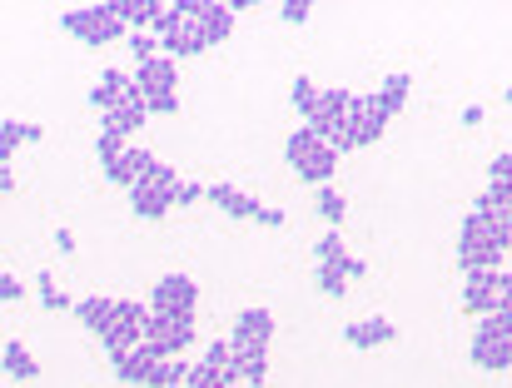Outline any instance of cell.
I'll use <instances>...</instances> for the list:
<instances>
[{
    "mask_svg": "<svg viewBox=\"0 0 512 388\" xmlns=\"http://www.w3.org/2000/svg\"><path fill=\"white\" fill-rule=\"evenodd\" d=\"M353 90H319V105H314V115L304 120L319 140H334L343 130V120H348V110H353Z\"/></svg>",
    "mask_w": 512,
    "mask_h": 388,
    "instance_id": "cell-9",
    "label": "cell"
},
{
    "mask_svg": "<svg viewBox=\"0 0 512 388\" xmlns=\"http://www.w3.org/2000/svg\"><path fill=\"white\" fill-rule=\"evenodd\" d=\"M408 95H413V75H408V70H393V75H383V85L368 95V105H373L378 120H393L398 110H408Z\"/></svg>",
    "mask_w": 512,
    "mask_h": 388,
    "instance_id": "cell-13",
    "label": "cell"
},
{
    "mask_svg": "<svg viewBox=\"0 0 512 388\" xmlns=\"http://www.w3.org/2000/svg\"><path fill=\"white\" fill-rule=\"evenodd\" d=\"M383 130H388V120H378L373 115V105H368V95H358L353 100V110H348V120H343V130L329 140L334 150H339V160L348 150H368V145H378L383 140Z\"/></svg>",
    "mask_w": 512,
    "mask_h": 388,
    "instance_id": "cell-5",
    "label": "cell"
},
{
    "mask_svg": "<svg viewBox=\"0 0 512 388\" xmlns=\"http://www.w3.org/2000/svg\"><path fill=\"white\" fill-rule=\"evenodd\" d=\"M468 359H473V369H483V374H508L512 369V339H478V334H473Z\"/></svg>",
    "mask_w": 512,
    "mask_h": 388,
    "instance_id": "cell-19",
    "label": "cell"
},
{
    "mask_svg": "<svg viewBox=\"0 0 512 388\" xmlns=\"http://www.w3.org/2000/svg\"><path fill=\"white\" fill-rule=\"evenodd\" d=\"M483 115H488L483 105H468V110H463V125H468V130H478V125H483Z\"/></svg>",
    "mask_w": 512,
    "mask_h": 388,
    "instance_id": "cell-45",
    "label": "cell"
},
{
    "mask_svg": "<svg viewBox=\"0 0 512 388\" xmlns=\"http://www.w3.org/2000/svg\"><path fill=\"white\" fill-rule=\"evenodd\" d=\"M498 309H512V269L498 274Z\"/></svg>",
    "mask_w": 512,
    "mask_h": 388,
    "instance_id": "cell-43",
    "label": "cell"
},
{
    "mask_svg": "<svg viewBox=\"0 0 512 388\" xmlns=\"http://www.w3.org/2000/svg\"><path fill=\"white\" fill-rule=\"evenodd\" d=\"M130 85H135V80H130V70H105V75L90 85V110L110 115V110H115V105L130 95Z\"/></svg>",
    "mask_w": 512,
    "mask_h": 388,
    "instance_id": "cell-18",
    "label": "cell"
},
{
    "mask_svg": "<svg viewBox=\"0 0 512 388\" xmlns=\"http://www.w3.org/2000/svg\"><path fill=\"white\" fill-rule=\"evenodd\" d=\"M189 374H194V364H189V359H165V364L155 369L150 388H184L189 384Z\"/></svg>",
    "mask_w": 512,
    "mask_h": 388,
    "instance_id": "cell-31",
    "label": "cell"
},
{
    "mask_svg": "<svg viewBox=\"0 0 512 388\" xmlns=\"http://www.w3.org/2000/svg\"><path fill=\"white\" fill-rule=\"evenodd\" d=\"M478 214H493V219H503L512 224V185H488V190L478 194V204H473Z\"/></svg>",
    "mask_w": 512,
    "mask_h": 388,
    "instance_id": "cell-28",
    "label": "cell"
},
{
    "mask_svg": "<svg viewBox=\"0 0 512 388\" xmlns=\"http://www.w3.org/2000/svg\"><path fill=\"white\" fill-rule=\"evenodd\" d=\"M35 294H40V309H50V314H75V299L55 284V274L50 269H40V279H35Z\"/></svg>",
    "mask_w": 512,
    "mask_h": 388,
    "instance_id": "cell-27",
    "label": "cell"
},
{
    "mask_svg": "<svg viewBox=\"0 0 512 388\" xmlns=\"http://www.w3.org/2000/svg\"><path fill=\"white\" fill-rule=\"evenodd\" d=\"M274 309H239L234 314V329H229V344H234V354H269V344H274Z\"/></svg>",
    "mask_w": 512,
    "mask_h": 388,
    "instance_id": "cell-6",
    "label": "cell"
},
{
    "mask_svg": "<svg viewBox=\"0 0 512 388\" xmlns=\"http://www.w3.org/2000/svg\"><path fill=\"white\" fill-rule=\"evenodd\" d=\"M199 40H204V50L209 45H224L229 35H234V5H219V0H204V10H199Z\"/></svg>",
    "mask_w": 512,
    "mask_h": 388,
    "instance_id": "cell-17",
    "label": "cell"
},
{
    "mask_svg": "<svg viewBox=\"0 0 512 388\" xmlns=\"http://www.w3.org/2000/svg\"><path fill=\"white\" fill-rule=\"evenodd\" d=\"M155 35H160V55H170V60H194V55H204L199 25H194V20H184L174 5L165 10V20L155 25Z\"/></svg>",
    "mask_w": 512,
    "mask_h": 388,
    "instance_id": "cell-7",
    "label": "cell"
},
{
    "mask_svg": "<svg viewBox=\"0 0 512 388\" xmlns=\"http://www.w3.org/2000/svg\"><path fill=\"white\" fill-rule=\"evenodd\" d=\"M145 349L155 359H184V349H194V319H155L150 314Z\"/></svg>",
    "mask_w": 512,
    "mask_h": 388,
    "instance_id": "cell-8",
    "label": "cell"
},
{
    "mask_svg": "<svg viewBox=\"0 0 512 388\" xmlns=\"http://www.w3.org/2000/svg\"><path fill=\"white\" fill-rule=\"evenodd\" d=\"M343 264H348V259H343ZM343 264H319V269H314V289H319L324 299H334V304L348 294V274H343Z\"/></svg>",
    "mask_w": 512,
    "mask_h": 388,
    "instance_id": "cell-29",
    "label": "cell"
},
{
    "mask_svg": "<svg viewBox=\"0 0 512 388\" xmlns=\"http://www.w3.org/2000/svg\"><path fill=\"white\" fill-rule=\"evenodd\" d=\"M75 319L95 334V339H105L110 329H115V299H105V294H90V299H75Z\"/></svg>",
    "mask_w": 512,
    "mask_h": 388,
    "instance_id": "cell-22",
    "label": "cell"
},
{
    "mask_svg": "<svg viewBox=\"0 0 512 388\" xmlns=\"http://www.w3.org/2000/svg\"><path fill=\"white\" fill-rule=\"evenodd\" d=\"M150 314L155 319H194V309H199V284L189 279V274H160L155 279V289H150Z\"/></svg>",
    "mask_w": 512,
    "mask_h": 388,
    "instance_id": "cell-3",
    "label": "cell"
},
{
    "mask_svg": "<svg viewBox=\"0 0 512 388\" xmlns=\"http://www.w3.org/2000/svg\"><path fill=\"white\" fill-rule=\"evenodd\" d=\"M55 249H60V254H75V234H70V229H55Z\"/></svg>",
    "mask_w": 512,
    "mask_h": 388,
    "instance_id": "cell-46",
    "label": "cell"
},
{
    "mask_svg": "<svg viewBox=\"0 0 512 388\" xmlns=\"http://www.w3.org/2000/svg\"><path fill=\"white\" fill-rule=\"evenodd\" d=\"M234 384L239 388L269 384V354H234Z\"/></svg>",
    "mask_w": 512,
    "mask_h": 388,
    "instance_id": "cell-25",
    "label": "cell"
},
{
    "mask_svg": "<svg viewBox=\"0 0 512 388\" xmlns=\"http://www.w3.org/2000/svg\"><path fill=\"white\" fill-rule=\"evenodd\" d=\"M110 10L120 15V25L130 30V35H155V25L165 20V0H110Z\"/></svg>",
    "mask_w": 512,
    "mask_h": 388,
    "instance_id": "cell-12",
    "label": "cell"
},
{
    "mask_svg": "<svg viewBox=\"0 0 512 388\" xmlns=\"http://www.w3.org/2000/svg\"><path fill=\"white\" fill-rule=\"evenodd\" d=\"M503 100H508V105H512V85H508V90H503Z\"/></svg>",
    "mask_w": 512,
    "mask_h": 388,
    "instance_id": "cell-48",
    "label": "cell"
},
{
    "mask_svg": "<svg viewBox=\"0 0 512 388\" xmlns=\"http://www.w3.org/2000/svg\"><path fill=\"white\" fill-rule=\"evenodd\" d=\"M125 140L120 135H110V130H100V140H95V160H100V170H115L120 160H125Z\"/></svg>",
    "mask_w": 512,
    "mask_h": 388,
    "instance_id": "cell-34",
    "label": "cell"
},
{
    "mask_svg": "<svg viewBox=\"0 0 512 388\" xmlns=\"http://www.w3.org/2000/svg\"><path fill=\"white\" fill-rule=\"evenodd\" d=\"M15 190H20L15 170H10V165H0V199H5V194H15Z\"/></svg>",
    "mask_w": 512,
    "mask_h": 388,
    "instance_id": "cell-44",
    "label": "cell"
},
{
    "mask_svg": "<svg viewBox=\"0 0 512 388\" xmlns=\"http://www.w3.org/2000/svg\"><path fill=\"white\" fill-rule=\"evenodd\" d=\"M348 249H343V229H324L319 244H314V264H343Z\"/></svg>",
    "mask_w": 512,
    "mask_h": 388,
    "instance_id": "cell-32",
    "label": "cell"
},
{
    "mask_svg": "<svg viewBox=\"0 0 512 388\" xmlns=\"http://www.w3.org/2000/svg\"><path fill=\"white\" fill-rule=\"evenodd\" d=\"M343 274H348V284H353V279H363V274H368V264H363V259H353V254H348V264H343Z\"/></svg>",
    "mask_w": 512,
    "mask_h": 388,
    "instance_id": "cell-47",
    "label": "cell"
},
{
    "mask_svg": "<svg viewBox=\"0 0 512 388\" xmlns=\"http://www.w3.org/2000/svg\"><path fill=\"white\" fill-rule=\"evenodd\" d=\"M473 334H478V339H512V309H493L488 319H478Z\"/></svg>",
    "mask_w": 512,
    "mask_h": 388,
    "instance_id": "cell-35",
    "label": "cell"
},
{
    "mask_svg": "<svg viewBox=\"0 0 512 388\" xmlns=\"http://www.w3.org/2000/svg\"><path fill=\"white\" fill-rule=\"evenodd\" d=\"M125 45H130L135 65H145V60H155V55H160V35H125Z\"/></svg>",
    "mask_w": 512,
    "mask_h": 388,
    "instance_id": "cell-36",
    "label": "cell"
},
{
    "mask_svg": "<svg viewBox=\"0 0 512 388\" xmlns=\"http://www.w3.org/2000/svg\"><path fill=\"white\" fill-rule=\"evenodd\" d=\"M160 364H165V359H155V354L140 344L130 359H120V364H115V379H120L125 388H150V379H155V369H160Z\"/></svg>",
    "mask_w": 512,
    "mask_h": 388,
    "instance_id": "cell-23",
    "label": "cell"
},
{
    "mask_svg": "<svg viewBox=\"0 0 512 388\" xmlns=\"http://www.w3.org/2000/svg\"><path fill=\"white\" fill-rule=\"evenodd\" d=\"M289 100H294L299 120H309V115H314V105H319V85H314L309 75H299V80L289 85Z\"/></svg>",
    "mask_w": 512,
    "mask_h": 388,
    "instance_id": "cell-33",
    "label": "cell"
},
{
    "mask_svg": "<svg viewBox=\"0 0 512 388\" xmlns=\"http://www.w3.org/2000/svg\"><path fill=\"white\" fill-rule=\"evenodd\" d=\"M145 115H179V90L174 95H145Z\"/></svg>",
    "mask_w": 512,
    "mask_h": 388,
    "instance_id": "cell-39",
    "label": "cell"
},
{
    "mask_svg": "<svg viewBox=\"0 0 512 388\" xmlns=\"http://www.w3.org/2000/svg\"><path fill=\"white\" fill-rule=\"evenodd\" d=\"M488 185H512V150H498L488 160Z\"/></svg>",
    "mask_w": 512,
    "mask_h": 388,
    "instance_id": "cell-37",
    "label": "cell"
},
{
    "mask_svg": "<svg viewBox=\"0 0 512 388\" xmlns=\"http://www.w3.org/2000/svg\"><path fill=\"white\" fill-rule=\"evenodd\" d=\"M498 274L503 269H483V274H463V314L488 319L498 309Z\"/></svg>",
    "mask_w": 512,
    "mask_h": 388,
    "instance_id": "cell-11",
    "label": "cell"
},
{
    "mask_svg": "<svg viewBox=\"0 0 512 388\" xmlns=\"http://www.w3.org/2000/svg\"><path fill=\"white\" fill-rule=\"evenodd\" d=\"M60 30H70L80 45H95V50L130 35L110 5H70V10H60Z\"/></svg>",
    "mask_w": 512,
    "mask_h": 388,
    "instance_id": "cell-2",
    "label": "cell"
},
{
    "mask_svg": "<svg viewBox=\"0 0 512 388\" xmlns=\"http://www.w3.org/2000/svg\"><path fill=\"white\" fill-rule=\"evenodd\" d=\"M40 140H45V125H30V120H0V165H10L20 145H40Z\"/></svg>",
    "mask_w": 512,
    "mask_h": 388,
    "instance_id": "cell-24",
    "label": "cell"
},
{
    "mask_svg": "<svg viewBox=\"0 0 512 388\" xmlns=\"http://www.w3.org/2000/svg\"><path fill=\"white\" fill-rule=\"evenodd\" d=\"M204 199H209L219 214H229V219H254V224H259V214H264V204H259L254 194H244L239 185H204Z\"/></svg>",
    "mask_w": 512,
    "mask_h": 388,
    "instance_id": "cell-16",
    "label": "cell"
},
{
    "mask_svg": "<svg viewBox=\"0 0 512 388\" xmlns=\"http://www.w3.org/2000/svg\"><path fill=\"white\" fill-rule=\"evenodd\" d=\"M314 209H319V219H324L329 229H343V219H348V199H343L339 185H324V190H314Z\"/></svg>",
    "mask_w": 512,
    "mask_h": 388,
    "instance_id": "cell-26",
    "label": "cell"
},
{
    "mask_svg": "<svg viewBox=\"0 0 512 388\" xmlns=\"http://www.w3.org/2000/svg\"><path fill=\"white\" fill-rule=\"evenodd\" d=\"M135 85H140V95H174L179 90V60L155 55V60L135 65Z\"/></svg>",
    "mask_w": 512,
    "mask_h": 388,
    "instance_id": "cell-15",
    "label": "cell"
},
{
    "mask_svg": "<svg viewBox=\"0 0 512 388\" xmlns=\"http://www.w3.org/2000/svg\"><path fill=\"white\" fill-rule=\"evenodd\" d=\"M0 369H5V379H10L15 388H25V384L40 379V364H35V354H30L20 339H10V344L0 349Z\"/></svg>",
    "mask_w": 512,
    "mask_h": 388,
    "instance_id": "cell-20",
    "label": "cell"
},
{
    "mask_svg": "<svg viewBox=\"0 0 512 388\" xmlns=\"http://www.w3.org/2000/svg\"><path fill=\"white\" fill-rule=\"evenodd\" d=\"M204 369H214L224 384H234V344L229 339H214L209 349H204V359H199Z\"/></svg>",
    "mask_w": 512,
    "mask_h": 388,
    "instance_id": "cell-30",
    "label": "cell"
},
{
    "mask_svg": "<svg viewBox=\"0 0 512 388\" xmlns=\"http://www.w3.org/2000/svg\"><path fill=\"white\" fill-rule=\"evenodd\" d=\"M309 15H314L309 0H284V5H279V20H284V25H309Z\"/></svg>",
    "mask_w": 512,
    "mask_h": 388,
    "instance_id": "cell-38",
    "label": "cell"
},
{
    "mask_svg": "<svg viewBox=\"0 0 512 388\" xmlns=\"http://www.w3.org/2000/svg\"><path fill=\"white\" fill-rule=\"evenodd\" d=\"M199 199H204V185H189V180H184V185L174 190V204H179V209H184V204H199Z\"/></svg>",
    "mask_w": 512,
    "mask_h": 388,
    "instance_id": "cell-41",
    "label": "cell"
},
{
    "mask_svg": "<svg viewBox=\"0 0 512 388\" xmlns=\"http://www.w3.org/2000/svg\"><path fill=\"white\" fill-rule=\"evenodd\" d=\"M508 249H498L488 234H483V219L468 209V219L458 224V269L463 274H483V269H503Z\"/></svg>",
    "mask_w": 512,
    "mask_h": 388,
    "instance_id": "cell-4",
    "label": "cell"
},
{
    "mask_svg": "<svg viewBox=\"0 0 512 388\" xmlns=\"http://www.w3.org/2000/svg\"><path fill=\"white\" fill-rule=\"evenodd\" d=\"M284 160H289V170H294L304 185H314V190L334 185V175H339V150H334L329 140H319L309 125H299V130L284 140Z\"/></svg>",
    "mask_w": 512,
    "mask_h": 388,
    "instance_id": "cell-1",
    "label": "cell"
},
{
    "mask_svg": "<svg viewBox=\"0 0 512 388\" xmlns=\"http://www.w3.org/2000/svg\"><path fill=\"white\" fill-rule=\"evenodd\" d=\"M130 80H135V75H130ZM145 120H150V115H145V95H140V85H130V95H125L110 115H100V130H110V135H120V140L130 145V140L145 130Z\"/></svg>",
    "mask_w": 512,
    "mask_h": 388,
    "instance_id": "cell-10",
    "label": "cell"
},
{
    "mask_svg": "<svg viewBox=\"0 0 512 388\" xmlns=\"http://www.w3.org/2000/svg\"><path fill=\"white\" fill-rule=\"evenodd\" d=\"M398 339V329L383 319V314H373V319H353L348 329H343V344L348 349H358V354H373V349H388Z\"/></svg>",
    "mask_w": 512,
    "mask_h": 388,
    "instance_id": "cell-14",
    "label": "cell"
},
{
    "mask_svg": "<svg viewBox=\"0 0 512 388\" xmlns=\"http://www.w3.org/2000/svg\"><path fill=\"white\" fill-rule=\"evenodd\" d=\"M130 209H135V219H165V214L174 209V190L155 185V180H145V185L130 190Z\"/></svg>",
    "mask_w": 512,
    "mask_h": 388,
    "instance_id": "cell-21",
    "label": "cell"
},
{
    "mask_svg": "<svg viewBox=\"0 0 512 388\" xmlns=\"http://www.w3.org/2000/svg\"><path fill=\"white\" fill-rule=\"evenodd\" d=\"M259 224H264V229H284V224H289V214H284V209H274V204H264Z\"/></svg>",
    "mask_w": 512,
    "mask_h": 388,
    "instance_id": "cell-42",
    "label": "cell"
},
{
    "mask_svg": "<svg viewBox=\"0 0 512 388\" xmlns=\"http://www.w3.org/2000/svg\"><path fill=\"white\" fill-rule=\"evenodd\" d=\"M25 299V284L15 274H0V304H20Z\"/></svg>",
    "mask_w": 512,
    "mask_h": 388,
    "instance_id": "cell-40",
    "label": "cell"
}]
</instances>
